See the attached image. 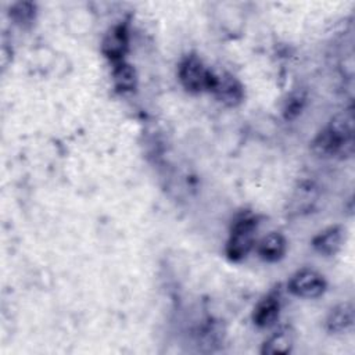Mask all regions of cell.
<instances>
[{"label":"cell","instance_id":"cell-1","mask_svg":"<svg viewBox=\"0 0 355 355\" xmlns=\"http://www.w3.org/2000/svg\"><path fill=\"white\" fill-rule=\"evenodd\" d=\"M352 147L354 128L351 112L336 115L313 141V150L320 157H345L352 153Z\"/></svg>","mask_w":355,"mask_h":355},{"label":"cell","instance_id":"cell-2","mask_svg":"<svg viewBox=\"0 0 355 355\" xmlns=\"http://www.w3.org/2000/svg\"><path fill=\"white\" fill-rule=\"evenodd\" d=\"M257 219L250 215H243L232 226L226 244V255L232 261H241L248 255L255 243Z\"/></svg>","mask_w":355,"mask_h":355},{"label":"cell","instance_id":"cell-3","mask_svg":"<svg viewBox=\"0 0 355 355\" xmlns=\"http://www.w3.org/2000/svg\"><path fill=\"white\" fill-rule=\"evenodd\" d=\"M179 79L183 87L191 93L211 90L214 72L196 55H187L179 65Z\"/></svg>","mask_w":355,"mask_h":355},{"label":"cell","instance_id":"cell-4","mask_svg":"<svg viewBox=\"0 0 355 355\" xmlns=\"http://www.w3.org/2000/svg\"><path fill=\"white\" fill-rule=\"evenodd\" d=\"M326 286L324 277L312 269L295 272L288 282V290L301 298H318L324 293Z\"/></svg>","mask_w":355,"mask_h":355},{"label":"cell","instance_id":"cell-5","mask_svg":"<svg viewBox=\"0 0 355 355\" xmlns=\"http://www.w3.org/2000/svg\"><path fill=\"white\" fill-rule=\"evenodd\" d=\"M211 92H214V94L220 103L229 107L240 104L244 98V89L241 83L236 76L227 72L214 73Z\"/></svg>","mask_w":355,"mask_h":355},{"label":"cell","instance_id":"cell-6","mask_svg":"<svg viewBox=\"0 0 355 355\" xmlns=\"http://www.w3.org/2000/svg\"><path fill=\"white\" fill-rule=\"evenodd\" d=\"M128 50V31L123 25H116L111 28L101 44L103 54L115 62L122 61L123 54Z\"/></svg>","mask_w":355,"mask_h":355},{"label":"cell","instance_id":"cell-7","mask_svg":"<svg viewBox=\"0 0 355 355\" xmlns=\"http://www.w3.org/2000/svg\"><path fill=\"white\" fill-rule=\"evenodd\" d=\"M287 248L286 239L279 232H270L263 236L257 247L258 255L268 262H276L284 257Z\"/></svg>","mask_w":355,"mask_h":355},{"label":"cell","instance_id":"cell-8","mask_svg":"<svg viewBox=\"0 0 355 355\" xmlns=\"http://www.w3.org/2000/svg\"><path fill=\"white\" fill-rule=\"evenodd\" d=\"M279 312H280L279 298L275 294H269L255 305L252 312V322L258 327H269L277 320Z\"/></svg>","mask_w":355,"mask_h":355},{"label":"cell","instance_id":"cell-9","mask_svg":"<svg viewBox=\"0 0 355 355\" xmlns=\"http://www.w3.org/2000/svg\"><path fill=\"white\" fill-rule=\"evenodd\" d=\"M343 244V229L341 226H330L320 232L313 240L312 247L322 255H334Z\"/></svg>","mask_w":355,"mask_h":355},{"label":"cell","instance_id":"cell-10","mask_svg":"<svg viewBox=\"0 0 355 355\" xmlns=\"http://www.w3.org/2000/svg\"><path fill=\"white\" fill-rule=\"evenodd\" d=\"M354 323V306L351 302L336 305L327 315L326 327L331 333H343Z\"/></svg>","mask_w":355,"mask_h":355},{"label":"cell","instance_id":"cell-11","mask_svg":"<svg viewBox=\"0 0 355 355\" xmlns=\"http://www.w3.org/2000/svg\"><path fill=\"white\" fill-rule=\"evenodd\" d=\"M293 334L287 329H282L272 334L262 345L261 352L265 355H276V354H288L293 347Z\"/></svg>","mask_w":355,"mask_h":355},{"label":"cell","instance_id":"cell-12","mask_svg":"<svg viewBox=\"0 0 355 355\" xmlns=\"http://www.w3.org/2000/svg\"><path fill=\"white\" fill-rule=\"evenodd\" d=\"M112 78H114V83L119 92H130L136 87L135 68L125 61L115 62L114 71H112Z\"/></svg>","mask_w":355,"mask_h":355},{"label":"cell","instance_id":"cell-13","mask_svg":"<svg viewBox=\"0 0 355 355\" xmlns=\"http://www.w3.org/2000/svg\"><path fill=\"white\" fill-rule=\"evenodd\" d=\"M35 4L29 3V1H19L15 3L11 10H10V15L11 18L17 22V24H28L35 17Z\"/></svg>","mask_w":355,"mask_h":355}]
</instances>
